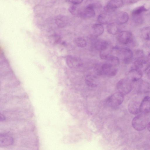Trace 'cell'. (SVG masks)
I'll list each match as a JSON object with an SVG mask.
<instances>
[{
  "label": "cell",
  "instance_id": "cell-1",
  "mask_svg": "<svg viewBox=\"0 0 150 150\" xmlns=\"http://www.w3.org/2000/svg\"><path fill=\"white\" fill-rule=\"evenodd\" d=\"M148 119L145 114L141 113L135 116L132 122L133 128L138 131H142L146 128L148 124Z\"/></svg>",
  "mask_w": 150,
  "mask_h": 150
},
{
  "label": "cell",
  "instance_id": "cell-2",
  "mask_svg": "<svg viewBox=\"0 0 150 150\" xmlns=\"http://www.w3.org/2000/svg\"><path fill=\"white\" fill-rule=\"evenodd\" d=\"M117 88L119 92L123 95L129 93L132 89L131 81L128 79H122L118 81L117 84Z\"/></svg>",
  "mask_w": 150,
  "mask_h": 150
},
{
  "label": "cell",
  "instance_id": "cell-3",
  "mask_svg": "<svg viewBox=\"0 0 150 150\" xmlns=\"http://www.w3.org/2000/svg\"><path fill=\"white\" fill-rule=\"evenodd\" d=\"M124 100V95L117 92L109 97L107 99L106 103L109 106L114 108L121 105Z\"/></svg>",
  "mask_w": 150,
  "mask_h": 150
},
{
  "label": "cell",
  "instance_id": "cell-4",
  "mask_svg": "<svg viewBox=\"0 0 150 150\" xmlns=\"http://www.w3.org/2000/svg\"><path fill=\"white\" fill-rule=\"evenodd\" d=\"M78 14L83 19L89 18L94 17L95 15L94 6L91 4L88 5L78 11Z\"/></svg>",
  "mask_w": 150,
  "mask_h": 150
},
{
  "label": "cell",
  "instance_id": "cell-5",
  "mask_svg": "<svg viewBox=\"0 0 150 150\" xmlns=\"http://www.w3.org/2000/svg\"><path fill=\"white\" fill-rule=\"evenodd\" d=\"M102 75L109 76H114L117 74V69L115 67L108 62L101 65Z\"/></svg>",
  "mask_w": 150,
  "mask_h": 150
},
{
  "label": "cell",
  "instance_id": "cell-6",
  "mask_svg": "<svg viewBox=\"0 0 150 150\" xmlns=\"http://www.w3.org/2000/svg\"><path fill=\"white\" fill-rule=\"evenodd\" d=\"M118 34L117 39L122 44H127L133 41V35L130 32L124 31L119 32Z\"/></svg>",
  "mask_w": 150,
  "mask_h": 150
},
{
  "label": "cell",
  "instance_id": "cell-7",
  "mask_svg": "<svg viewBox=\"0 0 150 150\" xmlns=\"http://www.w3.org/2000/svg\"><path fill=\"white\" fill-rule=\"evenodd\" d=\"M66 62L68 66L72 69L79 68L82 65L81 59L74 56H68L66 58Z\"/></svg>",
  "mask_w": 150,
  "mask_h": 150
},
{
  "label": "cell",
  "instance_id": "cell-8",
  "mask_svg": "<svg viewBox=\"0 0 150 150\" xmlns=\"http://www.w3.org/2000/svg\"><path fill=\"white\" fill-rule=\"evenodd\" d=\"M123 3L122 0H110L104 8L106 13H109L122 6Z\"/></svg>",
  "mask_w": 150,
  "mask_h": 150
},
{
  "label": "cell",
  "instance_id": "cell-9",
  "mask_svg": "<svg viewBox=\"0 0 150 150\" xmlns=\"http://www.w3.org/2000/svg\"><path fill=\"white\" fill-rule=\"evenodd\" d=\"M120 55L125 63H128L132 60L133 54L131 50L128 48H122L119 51Z\"/></svg>",
  "mask_w": 150,
  "mask_h": 150
},
{
  "label": "cell",
  "instance_id": "cell-10",
  "mask_svg": "<svg viewBox=\"0 0 150 150\" xmlns=\"http://www.w3.org/2000/svg\"><path fill=\"white\" fill-rule=\"evenodd\" d=\"M134 66V68L138 69L142 72L148 70L150 67L147 59H145L141 57L135 61Z\"/></svg>",
  "mask_w": 150,
  "mask_h": 150
},
{
  "label": "cell",
  "instance_id": "cell-11",
  "mask_svg": "<svg viewBox=\"0 0 150 150\" xmlns=\"http://www.w3.org/2000/svg\"><path fill=\"white\" fill-rule=\"evenodd\" d=\"M143 75L142 72L135 69L131 70L128 73V79L131 81L135 82L139 81Z\"/></svg>",
  "mask_w": 150,
  "mask_h": 150
},
{
  "label": "cell",
  "instance_id": "cell-12",
  "mask_svg": "<svg viewBox=\"0 0 150 150\" xmlns=\"http://www.w3.org/2000/svg\"><path fill=\"white\" fill-rule=\"evenodd\" d=\"M140 112L141 113L146 114L150 112V97L145 96L140 103Z\"/></svg>",
  "mask_w": 150,
  "mask_h": 150
},
{
  "label": "cell",
  "instance_id": "cell-13",
  "mask_svg": "<svg viewBox=\"0 0 150 150\" xmlns=\"http://www.w3.org/2000/svg\"><path fill=\"white\" fill-rule=\"evenodd\" d=\"M141 103L135 100L131 101L128 104V109L129 112L133 115H137L140 112Z\"/></svg>",
  "mask_w": 150,
  "mask_h": 150
},
{
  "label": "cell",
  "instance_id": "cell-14",
  "mask_svg": "<svg viewBox=\"0 0 150 150\" xmlns=\"http://www.w3.org/2000/svg\"><path fill=\"white\" fill-rule=\"evenodd\" d=\"M137 91L139 93L145 94L150 92V84L146 81L142 80L139 81L137 86Z\"/></svg>",
  "mask_w": 150,
  "mask_h": 150
},
{
  "label": "cell",
  "instance_id": "cell-15",
  "mask_svg": "<svg viewBox=\"0 0 150 150\" xmlns=\"http://www.w3.org/2000/svg\"><path fill=\"white\" fill-rule=\"evenodd\" d=\"M129 19L128 14L125 12L119 13L116 17V22L117 24L122 25L127 22Z\"/></svg>",
  "mask_w": 150,
  "mask_h": 150
},
{
  "label": "cell",
  "instance_id": "cell-16",
  "mask_svg": "<svg viewBox=\"0 0 150 150\" xmlns=\"http://www.w3.org/2000/svg\"><path fill=\"white\" fill-rule=\"evenodd\" d=\"M94 45L95 48L100 51L107 49L109 47V43L107 41L102 40H96Z\"/></svg>",
  "mask_w": 150,
  "mask_h": 150
},
{
  "label": "cell",
  "instance_id": "cell-17",
  "mask_svg": "<svg viewBox=\"0 0 150 150\" xmlns=\"http://www.w3.org/2000/svg\"><path fill=\"white\" fill-rule=\"evenodd\" d=\"M85 81L86 85L91 87H96L98 83L97 78L96 76L92 75H87L85 77Z\"/></svg>",
  "mask_w": 150,
  "mask_h": 150
},
{
  "label": "cell",
  "instance_id": "cell-18",
  "mask_svg": "<svg viewBox=\"0 0 150 150\" xmlns=\"http://www.w3.org/2000/svg\"><path fill=\"white\" fill-rule=\"evenodd\" d=\"M13 140L11 137L4 134H0V146H6L12 144Z\"/></svg>",
  "mask_w": 150,
  "mask_h": 150
},
{
  "label": "cell",
  "instance_id": "cell-19",
  "mask_svg": "<svg viewBox=\"0 0 150 150\" xmlns=\"http://www.w3.org/2000/svg\"><path fill=\"white\" fill-rule=\"evenodd\" d=\"M92 29L93 35L95 37L101 35L104 31L103 26L100 23L94 24L92 26Z\"/></svg>",
  "mask_w": 150,
  "mask_h": 150
},
{
  "label": "cell",
  "instance_id": "cell-20",
  "mask_svg": "<svg viewBox=\"0 0 150 150\" xmlns=\"http://www.w3.org/2000/svg\"><path fill=\"white\" fill-rule=\"evenodd\" d=\"M69 22L67 17L63 15H59L55 19V23L59 27L63 28L67 25Z\"/></svg>",
  "mask_w": 150,
  "mask_h": 150
},
{
  "label": "cell",
  "instance_id": "cell-21",
  "mask_svg": "<svg viewBox=\"0 0 150 150\" xmlns=\"http://www.w3.org/2000/svg\"><path fill=\"white\" fill-rule=\"evenodd\" d=\"M111 20V17L106 12L100 14L97 18L98 22L101 24H108L110 23Z\"/></svg>",
  "mask_w": 150,
  "mask_h": 150
},
{
  "label": "cell",
  "instance_id": "cell-22",
  "mask_svg": "<svg viewBox=\"0 0 150 150\" xmlns=\"http://www.w3.org/2000/svg\"><path fill=\"white\" fill-rule=\"evenodd\" d=\"M106 29L108 32L110 34L115 35L119 33V29L116 24L109 23L107 24Z\"/></svg>",
  "mask_w": 150,
  "mask_h": 150
},
{
  "label": "cell",
  "instance_id": "cell-23",
  "mask_svg": "<svg viewBox=\"0 0 150 150\" xmlns=\"http://www.w3.org/2000/svg\"><path fill=\"white\" fill-rule=\"evenodd\" d=\"M140 35L142 39L150 40V26L143 28L140 31Z\"/></svg>",
  "mask_w": 150,
  "mask_h": 150
},
{
  "label": "cell",
  "instance_id": "cell-24",
  "mask_svg": "<svg viewBox=\"0 0 150 150\" xmlns=\"http://www.w3.org/2000/svg\"><path fill=\"white\" fill-rule=\"evenodd\" d=\"M147 9L144 5H142L135 8L132 11V14L133 16H138L143 12L147 11Z\"/></svg>",
  "mask_w": 150,
  "mask_h": 150
},
{
  "label": "cell",
  "instance_id": "cell-25",
  "mask_svg": "<svg viewBox=\"0 0 150 150\" xmlns=\"http://www.w3.org/2000/svg\"><path fill=\"white\" fill-rule=\"evenodd\" d=\"M108 62L115 67H117L120 64V60L116 56L111 55L107 60Z\"/></svg>",
  "mask_w": 150,
  "mask_h": 150
},
{
  "label": "cell",
  "instance_id": "cell-26",
  "mask_svg": "<svg viewBox=\"0 0 150 150\" xmlns=\"http://www.w3.org/2000/svg\"><path fill=\"white\" fill-rule=\"evenodd\" d=\"M76 45L80 47H84L86 46L87 42L86 40L81 37L76 38L75 40Z\"/></svg>",
  "mask_w": 150,
  "mask_h": 150
},
{
  "label": "cell",
  "instance_id": "cell-27",
  "mask_svg": "<svg viewBox=\"0 0 150 150\" xmlns=\"http://www.w3.org/2000/svg\"><path fill=\"white\" fill-rule=\"evenodd\" d=\"M111 55L108 50V48L104 50L100 51V56L103 59L108 60Z\"/></svg>",
  "mask_w": 150,
  "mask_h": 150
},
{
  "label": "cell",
  "instance_id": "cell-28",
  "mask_svg": "<svg viewBox=\"0 0 150 150\" xmlns=\"http://www.w3.org/2000/svg\"><path fill=\"white\" fill-rule=\"evenodd\" d=\"M50 41L53 44L57 43L61 39L60 37L58 35H52L50 36Z\"/></svg>",
  "mask_w": 150,
  "mask_h": 150
},
{
  "label": "cell",
  "instance_id": "cell-29",
  "mask_svg": "<svg viewBox=\"0 0 150 150\" xmlns=\"http://www.w3.org/2000/svg\"><path fill=\"white\" fill-rule=\"evenodd\" d=\"M76 7L75 5H71L69 7V10L70 12L72 14L74 15L76 14Z\"/></svg>",
  "mask_w": 150,
  "mask_h": 150
},
{
  "label": "cell",
  "instance_id": "cell-30",
  "mask_svg": "<svg viewBox=\"0 0 150 150\" xmlns=\"http://www.w3.org/2000/svg\"><path fill=\"white\" fill-rule=\"evenodd\" d=\"M67 1L74 5H78L81 3L83 0H67Z\"/></svg>",
  "mask_w": 150,
  "mask_h": 150
},
{
  "label": "cell",
  "instance_id": "cell-31",
  "mask_svg": "<svg viewBox=\"0 0 150 150\" xmlns=\"http://www.w3.org/2000/svg\"><path fill=\"white\" fill-rule=\"evenodd\" d=\"M140 0H124L125 3L127 4H134Z\"/></svg>",
  "mask_w": 150,
  "mask_h": 150
},
{
  "label": "cell",
  "instance_id": "cell-32",
  "mask_svg": "<svg viewBox=\"0 0 150 150\" xmlns=\"http://www.w3.org/2000/svg\"><path fill=\"white\" fill-rule=\"evenodd\" d=\"M5 119V117H4L1 114L0 115V121L2 120V121L4 120Z\"/></svg>",
  "mask_w": 150,
  "mask_h": 150
},
{
  "label": "cell",
  "instance_id": "cell-33",
  "mask_svg": "<svg viewBox=\"0 0 150 150\" xmlns=\"http://www.w3.org/2000/svg\"><path fill=\"white\" fill-rule=\"evenodd\" d=\"M147 127L148 131L150 132V121L148 123Z\"/></svg>",
  "mask_w": 150,
  "mask_h": 150
},
{
  "label": "cell",
  "instance_id": "cell-34",
  "mask_svg": "<svg viewBox=\"0 0 150 150\" xmlns=\"http://www.w3.org/2000/svg\"><path fill=\"white\" fill-rule=\"evenodd\" d=\"M147 59L150 65V53L148 55Z\"/></svg>",
  "mask_w": 150,
  "mask_h": 150
},
{
  "label": "cell",
  "instance_id": "cell-35",
  "mask_svg": "<svg viewBox=\"0 0 150 150\" xmlns=\"http://www.w3.org/2000/svg\"><path fill=\"white\" fill-rule=\"evenodd\" d=\"M147 74L148 78L150 79V68L148 70Z\"/></svg>",
  "mask_w": 150,
  "mask_h": 150
}]
</instances>
